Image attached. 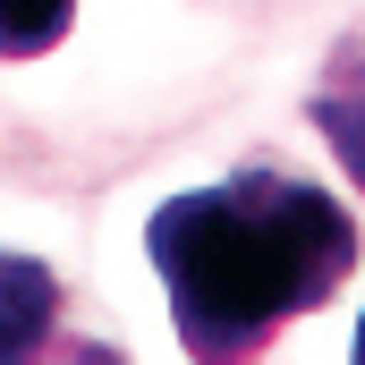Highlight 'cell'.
<instances>
[{"mask_svg":"<svg viewBox=\"0 0 365 365\" xmlns=\"http://www.w3.org/2000/svg\"><path fill=\"white\" fill-rule=\"evenodd\" d=\"M77 0H0V60H34L68 34Z\"/></svg>","mask_w":365,"mask_h":365,"instance_id":"cell-4","label":"cell"},{"mask_svg":"<svg viewBox=\"0 0 365 365\" xmlns=\"http://www.w3.org/2000/svg\"><path fill=\"white\" fill-rule=\"evenodd\" d=\"M60 323V280L34 255H0V365H34Z\"/></svg>","mask_w":365,"mask_h":365,"instance_id":"cell-2","label":"cell"},{"mask_svg":"<svg viewBox=\"0 0 365 365\" xmlns=\"http://www.w3.org/2000/svg\"><path fill=\"white\" fill-rule=\"evenodd\" d=\"M314 128L331 136L340 170H349V179L365 187V43H340L331 77L314 86Z\"/></svg>","mask_w":365,"mask_h":365,"instance_id":"cell-3","label":"cell"},{"mask_svg":"<svg viewBox=\"0 0 365 365\" xmlns=\"http://www.w3.org/2000/svg\"><path fill=\"white\" fill-rule=\"evenodd\" d=\"M349 365H365V314H357V340H349Z\"/></svg>","mask_w":365,"mask_h":365,"instance_id":"cell-6","label":"cell"},{"mask_svg":"<svg viewBox=\"0 0 365 365\" xmlns=\"http://www.w3.org/2000/svg\"><path fill=\"white\" fill-rule=\"evenodd\" d=\"M145 255L170 289V323L195 365H255L289 314H314L357 272V212L289 170H230L153 204Z\"/></svg>","mask_w":365,"mask_h":365,"instance_id":"cell-1","label":"cell"},{"mask_svg":"<svg viewBox=\"0 0 365 365\" xmlns=\"http://www.w3.org/2000/svg\"><path fill=\"white\" fill-rule=\"evenodd\" d=\"M60 365H128V357H110V349H93V340H86V349H68Z\"/></svg>","mask_w":365,"mask_h":365,"instance_id":"cell-5","label":"cell"}]
</instances>
